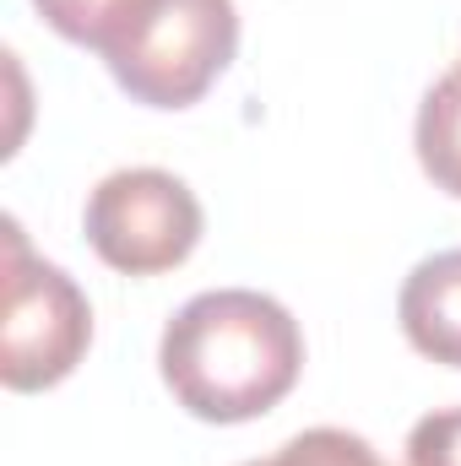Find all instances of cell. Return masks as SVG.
I'll list each match as a JSON object with an SVG mask.
<instances>
[{
	"label": "cell",
	"instance_id": "cell-5",
	"mask_svg": "<svg viewBox=\"0 0 461 466\" xmlns=\"http://www.w3.org/2000/svg\"><path fill=\"white\" fill-rule=\"evenodd\" d=\"M396 320L424 358L461 369V249H440L407 271Z\"/></svg>",
	"mask_w": 461,
	"mask_h": 466
},
{
	"label": "cell",
	"instance_id": "cell-3",
	"mask_svg": "<svg viewBox=\"0 0 461 466\" xmlns=\"http://www.w3.org/2000/svg\"><path fill=\"white\" fill-rule=\"evenodd\" d=\"M93 342L87 293L22 238V223L5 218V326H0V380L5 390L60 385Z\"/></svg>",
	"mask_w": 461,
	"mask_h": 466
},
{
	"label": "cell",
	"instance_id": "cell-9",
	"mask_svg": "<svg viewBox=\"0 0 461 466\" xmlns=\"http://www.w3.org/2000/svg\"><path fill=\"white\" fill-rule=\"evenodd\" d=\"M407 466H461V407H440L413 423Z\"/></svg>",
	"mask_w": 461,
	"mask_h": 466
},
{
	"label": "cell",
	"instance_id": "cell-2",
	"mask_svg": "<svg viewBox=\"0 0 461 466\" xmlns=\"http://www.w3.org/2000/svg\"><path fill=\"white\" fill-rule=\"evenodd\" d=\"M239 49L233 0H152L104 49L115 82L147 109H190Z\"/></svg>",
	"mask_w": 461,
	"mask_h": 466
},
{
	"label": "cell",
	"instance_id": "cell-8",
	"mask_svg": "<svg viewBox=\"0 0 461 466\" xmlns=\"http://www.w3.org/2000/svg\"><path fill=\"white\" fill-rule=\"evenodd\" d=\"M244 466H385L380 451L364 434L347 429H304L288 445H277L266 461H244Z\"/></svg>",
	"mask_w": 461,
	"mask_h": 466
},
{
	"label": "cell",
	"instance_id": "cell-4",
	"mask_svg": "<svg viewBox=\"0 0 461 466\" xmlns=\"http://www.w3.org/2000/svg\"><path fill=\"white\" fill-rule=\"evenodd\" d=\"M87 244L125 277H158L201 244V201L169 168H119L93 185L82 212Z\"/></svg>",
	"mask_w": 461,
	"mask_h": 466
},
{
	"label": "cell",
	"instance_id": "cell-1",
	"mask_svg": "<svg viewBox=\"0 0 461 466\" xmlns=\"http://www.w3.org/2000/svg\"><path fill=\"white\" fill-rule=\"evenodd\" d=\"M158 369L190 418L250 423L299 385L304 331L255 288H212L163 326Z\"/></svg>",
	"mask_w": 461,
	"mask_h": 466
},
{
	"label": "cell",
	"instance_id": "cell-7",
	"mask_svg": "<svg viewBox=\"0 0 461 466\" xmlns=\"http://www.w3.org/2000/svg\"><path fill=\"white\" fill-rule=\"evenodd\" d=\"M33 5H38V16H44L60 38H71V44L104 55L152 0H33Z\"/></svg>",
	"mask_w": 461,
	"mask_h": 466
},
{
	"label": "cell",
	"instance_id": "cell-6",
	"mask_svg": "<svg viewBox=\"0 0 461 466\" xmlns=\"http://www.w3.org/2000/svg\"><path fill=\"white\" fill-rule=\"evenodd\" d=\"M413 141H418L424 174H429L446 196L461 201V60H456V71H446V76L424 93Z\"/></svg>",
	"mask_w": 461,
	"mask_h": 466
}]
</instances>
